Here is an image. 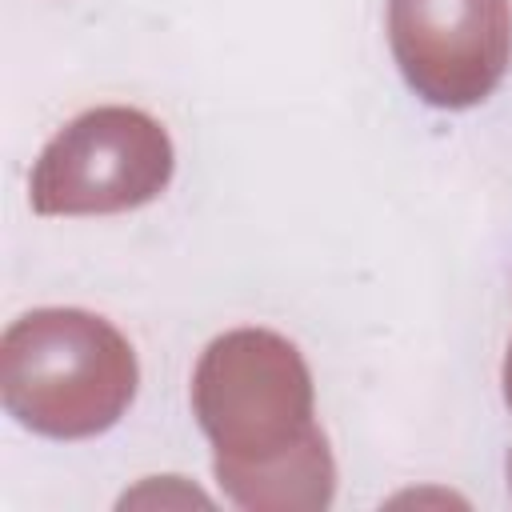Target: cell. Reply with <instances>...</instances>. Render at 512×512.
Listing matches in <instances>:
<instances>
[{"instance_id": "6da1fadb", "label": "cell", "mask_w": 512, "mask_h": 512, "mask_svg": "<svg viewBox=\"0 0 512 512\" xmlns=\"http://www.w3.org/2000/svg\"><path fill=\"white\" fill-rule=\"evenodd\" d=\"M192 408L224 496L248 512H320L336 464L312 416V376L292 340L268 328L216 336L192 376Z\"/></svg>"}, {"instance_id": "7a4b0ae2", "label": "cell", "mask_w": 512, "mask_h": 512, "mask_svg": "<svg viewBox=\"0 0 512 512\" xmlns=\"http://www.w3.org/2000/svg\"><path fill=\"white\" fill-rule=\"evenodd\" d=\"M136 352L96 312L32 308L0 340V400L32 432L88 440L136 396Z\"/></svg>"}, {"instance_id": "3957f363", "label": "cell", "mask_w": 512, "mask_h": 512, "mask_svg": "<svg viewBox=\"0 0 512 512\" xmlns=\"http://www.w3.org/2000/svg\"><path fill=\"white\" fill-rule=\"evenodd\" d=\"M168 180L172 140L160 120L108 104L80 112L44 144L28 196L40 216H108L156 200Z\"/></svg>"}, {"instance_id": "277c9868", "label": "cell", "mask_w": 512, "mask_h": 512, "mask_svg": "<svg viewBox=\"0 0 512 512\" xmlns=\"http://www.w3.org/2000/svg\"><path fill=\"white\" fill-rule=\"evenodd\" d=\"M388 44L432 108H472L512 64V0H388Z\"/></svg>"}, {"instance_id": "5b68a950", "label": "cell", "mask_w": 512, "mask_h": 512, "mask_svg": "<svg viewBox=\"0 0 512 512\" xmlns=\"http://www.w3.org/2000/svg\"><path fill=\"white\" fill-rule=\"evenodd\" d=\"M504 400L512 408V344H508V356H504Z\"/></svg>"}, {"instance_id": "8992f818", "label": "cell", "mask_w": 512, "mask_h": 512, "mask_svg": "<svg viewBox=\"0 0 512 512\" xmlns=\"http://www.w3.org/2000/svg\"><path fill=\"white\" fill-rule=\"evenodd\" d=\"M508 476H512V460H508Z\"/></svg>"}]
</instances>
